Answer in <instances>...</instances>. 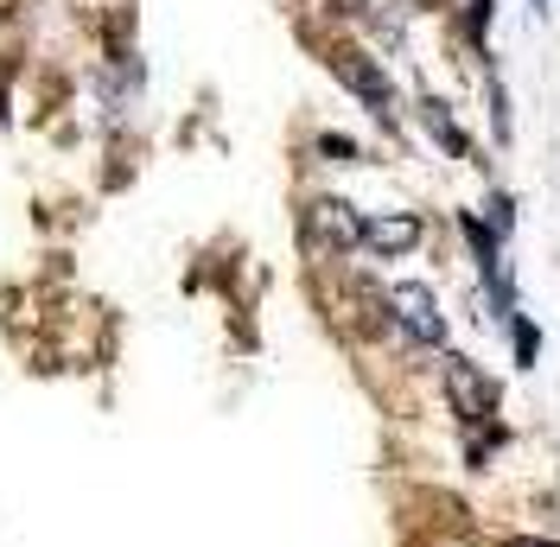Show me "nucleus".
Segmentation results:
<instances>
[{"label": "nucleus", "instance_id": "obj_1", "mask_svg": "<svg viewBox=\"0 0 560 547\" xmlns=\"http://www.w3.org/2000/svg\"><path fill=\"white\" fill-rule=\"evenodd\" d=\"M306 242H313L318 255H350L363 242V217L345 198H313L306 205Z\"/></svg>", "mask_w": 560, "mask_h": 547}, {"label": "nucleus", "instance_id": "obj_2", "mask_svg": "<svg viewBox=\"0 0 560 547\" xmlns=\"http://www.w3.org/2000/svg\"><path fill=\"white\" fill-rule=\"evenodd\" d=\"M446 395H453V408H458V420H490L497 414V382L490 376H478L465 357H446Z\"/></svg>", "mask_w": 560, "mask_h": 547}, {"label": "nucleus", "instance_id": "obj_3", "mask_svg": "<svg viewBox=\"0 0 560 547\" xmlns=\"http://www.w3.org/2000/svg\"><path fill=\"white\" fill-rule=\"evenodd\" d=\"M388 312L401 318V331H408L415 344H440L446 338V325H440V312H433V293L415 287V280H401V287L388 293Z\"/></svg>", "mask_w": 560, "mask_h": 547}, {"label": "nucleus", "instance_id": "obj_4", "mask_svg": "<svg viewBox=\"0 0 560 547\" xmlns=\"http://www.w3.org/2000/svg\"><path fill=\"white\" fill-rule=\"evenodd\" d=\"M331 70H338V77H345L350 90H357L363 103L376 108L383 121H395V90H388V77H383L376 65H370L363 51H331Z\"/></svg>", "mask_w": 560, "mask_h": 547}, {"label": "nucleus", "instance_id": "obj_5", "mask_svg": "<svg viewBox=\"0 0 560 547\" xmlns=\"http://www.w3.org/2000/svg\"><path fill=\"white\" fill-rule=\"evenodd\" d=\"M363 242H370L376 255H401V248L420 242V217H370V223H363Z\"/></svg>", "mask_w": 560, "mask_h": 547}, {"label": "nucleus", "instance_id": "obj_6", "mask_svg": "<svg viewBox=\"0 0 560 547\" xmlns=\"http://www.w3.org/2000/svg\"><path fill=\"white\" fill-rule=\"evenodd\" d=\"M427 128H433V135L446 140V147H453V153H465V135H458L453 121H446V108H440V103H427Z\"/></svg>", "mask_w": 560, "mask_h": 547}, {"label": "nucleus", "instance_id": "obj_7", "mask_svg": "<svg viewBox=\"0 0 560 547\" xmlns=\"http://www.w3.org/2000/svg\"><path fill=\"white\" fill-rule=\"evenodd\" d=\"M318 147H325L331 160H357V147H350V140H338V135H325V140H318Z\"/></svg>", "mask_w": 560, "mask_h": 547}, {"label": "nucleus", "instance_id": "obj_8", "mask_svg": "<svg viewBox=\"0 0 560 547\" xmlns=\"http://www.w3.org/2000/svg\"><path fill=\"white\" fill-rule=\"evenodd\" d=\"M503 547H560V542H535V535H510Z\"/></svg>", "mask_w": 560, "mask_h": 547}, {"label": "nucleus", "instance_id": "obj_9", "mask_svg": "<svg viewBox=\"0 0 560 547\" xmlns=\"http://www.w3.org/2000/svg\"><path fill=\"white\" fill-rule=\"evenodd\" d=\"M465 547H471V542H465Z\"/></svg>", "mask_w": 560, "mask_h": 547}]
</instances>
